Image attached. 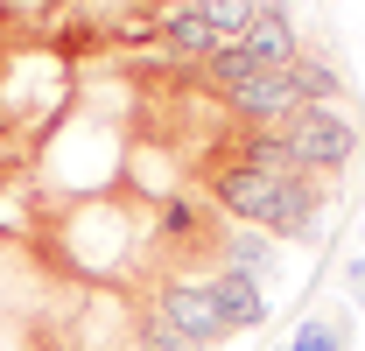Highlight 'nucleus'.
I'll list each match as a JSON object with an SVG mask.
<instances>
[{
	"label": "nucleus",
	"instance_id": "obj_10",
	"mask_svg": "<svg viewBox=\"0 0 365 351\" xmlns=\"http://www.w3.org/2000/svg\"><path fill=\"white\" fill-rule=\"evenodd\" d=\"M134 351H204V345H190L182 330H169L162 316H148V309H140V330H134Z\"/></svg>",
	"mask_w": 365,
	"mask_h": 351
},
{
	"label": "nucleus",
	"instance_id": "obj_11",
	"mask_svg": "<svg viewBox=\"0 0 365 351\" xmlns=\"http://www.w3.org/2000/svg\"><path fill=\"white\" fill-rule=\"evenodd\" d=\"M344 295L365 309V253H351V260H344Z\"/></svg>",
	"mask_w": 365,
	"mask_h": 351
},
{
	"label": "nucleus",
	"instance_id": "obj_1",
	"mask_svg": "<svg viewBox=\"0 0 365 351\" xmlns=\"http://www.w3.org/2000/svg\"><path fill=\"white\" fill-rule=\"evenodd\" d=\"M281 141H288V162L302 176H344L351 169V155H359V127H351V113H337V106H302V113H288V127H281Z\"/></svg>",
	"mask_w": 365,
	"mask_h": 351
},
{
	"label": "nucleus",
	"instance_id": "obj_7",
	"mask_svg": "<svg viewBox=\"0 0 365 351\" xmlns=\"http://www.w3.org/2000/svg\"><path fill=\"white\" fill-rule=\"evenodd\" d=\"M288 351H351V316H344V309H309V316L295 323Z\"/></svg>",
	"mask_w": 365,
	"mask_h": 351
},
{
	"label": "nucleus",
	"instance_id": "obj_4",
	"mask_svg": "<svg viewBox=\"0 0 365 351\" xmlns=\"http://www.w3.org/2000/svg\"><path fill=\"white\" fill-rule=\"evenodd\" d=\"M211 295H218V309H225L232 337H239V330H260V323H267V288H260L253 274H232V267H211Z\"/></svg>",
	"mask_w": 365,
	"mask_h": 351
},
{
	"label": "nucleus",
	"instance_id": "obj_2",
	"mask_svg": "<svg viewBox=\"0 0 365 351\" xmlns=\"http://www.w3.org/2000/svg\"><path fill=\"white\" fill-rule=\"evenodd\" d=\"M148 316H162L169 330H182L190 345H204V351H218L232 337L225 309H218V295H211V274H155Z\"/></svg>",
	"mask_w": 365,
	"mask_h": 351
},
{
	"label": "nucleus",
	"instance_id": "obj_3",
	"mask_svg": "<svg viewBox=\"0 0 365 351\" xmlns=\"http://www.w3.org/2000/svg\"><path fill=\"white\" fill-rule=\"evenodd\" d=\"M239 43L253 49L260 71H288V63H302V49H309V43H302V29H295V14H288V0H260Z\"/></svg>",
	"mask_w": 365,
	"mask_h": 351
},
{
	"label": "nucleus",
	"instance_id": "obj_13",
	"mask_svg": "<svg viewBox=\"0 0 365 351\" xmlns=\"http://www.w3.org/2000/svg\"><path fill=\"white\" fill-rule=\"evenodd\" d=\"M281 351H288V345H281Z\"/></svg>",
	"mask_w": 365,
	"mask_h": 351
},
{
	"label": "nucleus",
	"instance_id": "obj_6",
	"mask_svg": "<svg viewBox=\"0 0 365 351\" xmlns=\"http://www.w3.org/2000/svg\"><path fill=\"white\" fill-rule=\"evenodd\" d=\"M197 71H204L211 98H232L239 85H253V78H260V63H253V49H246V43H218L204 63H197Z\"/></svg>",
	"mask_w": 365,
	"mask_h": 351
},
{
	"label": "nucleus",
	"instance_id": "obj_5",
	"mask_svg": "<svg viewBox=\"0 0 365 351\" xmlns=\"http://www.w3.org/2000/svg\"><path fill=\"white\" fill-rule=\"evenodd\" d=\"M155 36H162V43L176 49L182 63H204V56L218 49V29H211V21H204V7H190V0L162 14V29H155Z\"/></svg>",
	"mask_w": 365,
	"mask_h": 351
},
{
	"label": "nucleus",
	"instance_id": "obj_9",
	"mask_svg": "<svg viewBox=\"0 0 365 351\" xmlns=\"http://www.w3.org/2000/svg\"><path fill=\"white\" fill-rule=\"evenodd\" d=\"M253 7H260V0H204V21L218 29V43H239L246 21H253Z\"/></svg>",
	"mask_w": 365,
	"mask_h": 351
},
{
	"label": "nucleus",
	"instance_id": "obj_12",
	"mask_svg": "<svg viewBox=\"0 0 365 351\" xmlns=\"http://www.w3.org/2000/svg\"><path fill=\"white\" fill-rule=\"evenodd\" d=\"M190 7H204V0H190Z\"/></svg>",
	"mask_w": 365,
	"mask_h": 351
},
{
	"label": "nucleus",
	"instance_id": "obj_8",
	"mask_svg": "<svg viewBox=\"0 0 365 351\" xmlns=\"http://www.w3.org/2000/svg\"><path fill=\"white\" fill-rule=\"evenodd\" d=\"M225 267H232V274H253V281H267L281 260H274V239H267V232H253V225H232V239H225Z\"/></svg>",
	"mask_w": 365,
	"mask_h": 351
}]
</instances>
